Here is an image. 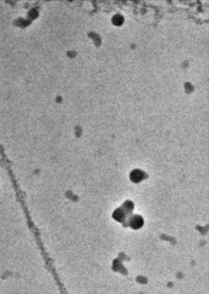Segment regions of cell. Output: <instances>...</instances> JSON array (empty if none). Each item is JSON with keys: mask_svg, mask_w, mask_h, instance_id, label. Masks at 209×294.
Returning a JSON list of instances; mask_svg holds the SVG:
<instances>
[{"mask_svg": "<svg viewBox=\"0 0 209 294\" xmlns=\"http://www.w3.org/2000/svg\"><path fill=\"white\" fill-rule=\"evenodd\" d=\"M130 221V223L133 228H139L143 224V220L139 216L133 217Z\"/></svg>", "mask_w": 209, "mask_h": 294, "instance_id": "obj_1", "label": "cell"}, {"mask_svg": "<svg viewBox=\"0 0 209 294\" xmlns=\"http://www.w3.org/2000/svg\"><path fill=\"white\" fill-rule=\"evenodd\" d=\"M143 175L142 172H139V171H137V172H134L131 174V178L133 179V181L135 182H139L141 180L143 179Z\"/></svg>", "mask_w": 209, "mask_h": 294, "instance_id": "obj_2", "label": "cell"}]
</instances>
